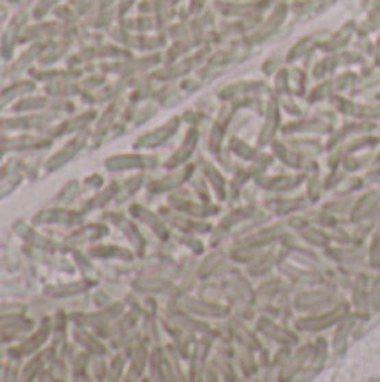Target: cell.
<instances>
[{
	"label": "cell",
	"mask_w": 380,
	"mask_h": 382,
	"mask_svg": "<svg viewBox=\"0 0 380 382\" xmlns=\"http://www.w3.org/2000/svg\"><path fill=\"white\" fill-rule=\"evenodd\" d=\"M289 3H284V0H280V3H277L273 10H271V16H268V18H264L259 23V27L257 29H253L246 38H244V42H246L249 47H253V45H259V42H264V40H268L273 36V34L277 31L284 25V21H286V16H289Z\"/></svg>",
	"instance_id": "1"
},
{
	"label": "cell",
	"mask_w": 380,
	"mask_h": 382,
	"mask_svg": "<svg viewBox=\"0 0 380 382\" xmlns=\"http://www.w3.org/2000/svg\"><path fill=\"white\" fill-rule=\"evenodd\" d=\"M282 132L286 137H295V134H309V132H316V134H327V132H333V118H325L322 116H300L295 118V121L286 123L282 127Z\"/></svg>",
	"instance_id": "2"
},
{
	"label": "cell",
	"mask_w": 380,
	"mask_h": 382,
	"mask_svg": "<svg viewBox=\"0 0 380 382\" xmlns=\"http://www.w3.org/2000/svg\"><path fill=\"white\" fill-rule=\"evenodd\" d=\"M192 177H195V166L186 164V166L177 168V170H170V173H168L166 177H162V179L148 183V190L150 192H175L177 188H181L188 179H192Z\"/></svg>",
	"instance_id": "3"
},
{
	"label": "cell",
	"mask_w": 380,
	"mask_h": 382,
	"mask_svg": "<svg viewBox=\"0 0 380 382\" xmlns=\"http://www.w3.org/2000/svg\"><path fill=\"white\" fill-rule=\"evenodd\" d=\"M170 208L181 212V215H188V217H199V219H208L210 215H217L219 206L215 203H204V201H190V199H183L181 192H173L170 194Z\"/></svg>",
	"instance_id": "4"
},
{
	"label": "cell",
	"mask_w": 380,
	"mask_h": 382,
	"mask_svg": "<svg viewBox=\"0 0 380 382\" xmlns=\"http://www.w3.org/2000/svg\"><path fill=\"white\" fill-rule=\"evenodd\" d=\"M181 125V116H173L170 121L159 125L157 130H152L148 134H143V137H139L137 141H134V148H159L164 146L166 141H170L177 130H179Z\"/></svg>",
	"instance_id": "5"
},
{
	"label": "cell",
	"mask_w": 380,
	"mask_h": 382,
	"mask_svg": "<svg viewBox=\"0 0 380 382\" xmlns=\"http://www.w3.org/2000/svg\"><path fill=\"white\" fill-rule=\"evenodd\" d=\"M264 92H271L268 83H264V81H238V83H231L219 90L217 99L233 101V99H242V97H257V94H264Z\"/></svg>",
	"instance_id": "6"
},
{
	"label": "cell",
	"mask_w": 380,
	"mask_h": 382,
	"mask_svg": "<svg viewBox=\"0 0 380 382\" xmlns=\"http://www.w3.org/2000/svg\"><path fill=\"white\" fill-rule=\"evenodd\" d=\"M199 146V125H190L188 132H186L183 143L179 148L173 152V157L166 161V168L168 170H177L188 164V159L195 155V148Z\"/></svg>",
	"instance_id": "7"
},
{
	"label": "cell",
	"mask_w": 380,
	"mask_h": 382,
	"mask_svg": "<svg viewBox=\"0 0 380 382\" xmlns=\"http://www.w3.org/2000/svg\"><path fill=\"white\" fill-rule=\"evenodd\" d=\"M277 127H280V101H277V94H271V99H268V103H266V118L259 130L257 148H264L268 143L275 141Z\"/></svg>",
	"instance_id": "8"
},
{
	"label": "cell",
	"mask_w": 380,
	"mask_h": 382,
	"mask_svg": "<svg viewBox=\"0 0 380 382\" xmlns=\"http://www.w3.org/2000/svg\"><path fill=\"white\" fill-rule=\"evenodd\" d=\"M307 181V177L304 173L300 175H277V177H259L257 183L259 188H264L273 194H284V192H291L295 188H300V186Z\"/></svg>",
	"instance_id": "9"
},
{
	"label": "cell",
	"mask_w": 380,
	"mask_h": 382,
	"mask_svg": "<svg viewBox=\"0 0 380 382\" xmlns=\"http://www.w3.org/2000/svg\"><path fill=\"white\" fill-rule=\"evenodd\" d=\"M329 38V34L327 31H314V34H309V36H304L300 38L295 45L286 52V61L289 63H295V61H300V58H311V54L316 52V49H320V45Z\"/></svg>",
	"instance_id": "10"
},
{
	"label": "cell",
	"mask_w": 380,
	"mask_h": 382,
	"mask_svg": "<svg viewBox=\"0 0 380 382\" xmlns=\"http://www.w3.org/2000/svg\"><path fill=\"white\" fill-rule=\"evenodd\" d=\"M378 208H380V188H371L367 192H362L360 197L356 199L349 219L353 224H360L362 219H367V217L374 215Z\"/></svg>",
	"instance_id": "11"
},
{
	"label": "cell",
	"mask_w": 380,
	"mask_h": 382,
	"mask_svg": "<svg viewBox=\"0 0 380 382\" xmlns=\"http://www.w3.org/2000/svg\"><path fill=\"white\" fill-rule=\"evenodd\" d=\"M353 34H358V25L356 21H349V23H344L340 29H338L335 34H331L322 45H320V49H322L325 54H338V52H342V47H347L349 45V40L353 38Z\"/></svg>",
	"instance_id": "12"
},
{
	"label": "cell",
	"mask_w": 380,
	"mask_h": 382,
	"mask_svg": "<svg viewBox=\"0 0 380 382\" xmlns=\"http://www.w3.org/2000/svg\"><path fill=\"white\" fill-rule=\"evenodd\" d=\"M309 197L304 194V197H293V199H286V197H268L264 201V210H268L271 215H293V212H300L309 206Z\"/></svg>",
	"instance_id": "13"
},
{
	"label": "cell",
	"mask_w": 380,
	"mask_h": 382,
	"mask_svg": "<svg viewBox=\"0 0 380 382\" xmlns=\"http://www.w3.org/2000/svg\"><path fill=\"white\" fill-rule=\"evenodd\" d=\"M371 130H374V121H353V123H347V125H342L340 130L331 132V139H329V143H327L325 148H327V152H331L338 146H342V143L347 141L351 134H369Z\"/></svg>",
	"instance_id": "14"
},
{
	"label": "cell",
	"mask_w": 380,
	"mask_h": 382,
	"mask_svg": "<svg viewBox=\"0 0 380 382\" xmlns=\"http://www.w3.org/2000/svg\"><path fill=\"white\" fill-rule=\"evenodd\" d=\"M159 159L157 157H146V155H119L105 161L107 170H132V168H157Z\"/></svg>",
	"instance_id": "15"
},
{
	"label": "cell",
	"mask_w": 380,
	"mask_h": 382,
	"mask_svg": "<svg viewBox=\"0 0 380 382\" xmlns=\"http://www.w3.org/2000/svg\"><path fill=\"white\" fill-rule=\"evenodd\" d=\"M199 170H201V175L206 177V181L210 183V190H213L217 194V199L219 201H226L228 197V186H226V179L222 177V173L210 164L208 159L204 157H199Z\"/></svg>",
	"instance_id": "16"
},
{
	"label": "cell",
	"mask_w": 380,
	"mask_h": 382,
	"mask_svg": "<svg viewBox=\"0 0 380 382\" xmlns=\"http://www.w3.org/2000/svg\"><path fill=\"white\" fill-rule=\"evenodd\" d=\"M271 148H273V155L280 159L284 166L295 168V170H302L304 168V161H307V159H304L298 150H293L286 141H273Z\"/></svg>",
	"instance_id": "17"
},
{
	"label": "cell",
	"mask_w": 380,
	"mask_h": 382,
	"mask_svg": "<svg viewBox=\"0 0 380 382\" xmlns=\"http://www.w3.org/2000/svg\"><path fill=\"white\" fill-rule=\"evenodd\" d=\"M286 143L293 148V150H298L300 155L304 159H314L318 155H322V152L327 150L325 148V143H320L318 139H300V137H286Z\"/></svg>",
	"instance_id": "18"
},
{
	"label": "cell",
	"mask_w": 380,
	"mask_h": 382,
	"mask_svg": "<svg viewBox=\"0 0 380 382\" xmlns=\"http://www.w3.org/2000/svg\"><path fill=\"white\" fill-rule=\"evenodd\" d=\"M132 215H137L141 217V222L143 224H148L152 231H155L162 240H168V228H166V222L159 215H155L152 210L148 208H143V206H132Z\"/></svg>",
	"instance_id": "19"
},
{
	"label": "cell",
	"mask_w": 380,
	"mask_h": 382,
	"mask_svg": "<svg viewBox=\"0 0 380 382\" xmlns=\"http://www.w3.org/2000/svg\"><path fill=\"white\" fill-rule=\"evenodd\" d=\"M358 197H353V194H342V197H338L333 201H329L322 206L325 212L329 215H351L353 210V203H356Z\"/></svg>",
	"instance_id": "20"
},
{
	"label": "cell",
	"mask_w": 380,
	"mask_h": 382,
	"mask_svg": "<svg viewBox=\"0 0 380 382\" xmlns=\"http://www.w3.org/2000/svg\"><path fill=\"white\" fill-rule=\"evenodd\" d=\"M166 38H168L166 31H162L159 36H137V38L130 40V47L143 49V52H155V49L166 45Z\"/></svg>",
	"instance_id": "21"
},
{
	"label": "cell",
	"mask_w": 380,
	"mask_h": 382,
	"mask_svg": "<svg viewBox=\"0 0 380 382\" xmlns=\"http://www.w3.org/2000/svg\"><path fill=\"white\" fill-rule=\"evenodd\" d=\"M228 152L235 157H240L244 161H253L257 157V150L251 146V143L242 141L240 137H231V141H228Z\"/></svg>",
	"instance_id": "22"
},
{
	"label": "cell",
	"mask_w": 380,
	"mask_h": 382,
	"mask_svg": "<svg viewBox=\"0 0 380 382\" xmlns=\"http://www.w3.org/2000/svg\"><path fill=\"white\" fill-rule=\"evenodd\" d=\"M190 47H195L192 45V40H175L170 45V49L164 54V65H173L177 61H181V56L188 54Z\"/></svg>",
	"instance_id": "23"
},
{
	"label": "cell",
	"mask_w": 380,
	"mask_h": 382,
	"mask_svg": "<svg viewBox=\"0 0 380 382\" xmlns=\"http://www.w3.org/2000/svg\"><path fill=\"white\" fill-rule=\"evenodd\" d=\"M273 92H275L277 97H291L293 94L291 70H289V67H282V70L275 74V88H273Z\"/></svg>",
	"instance_id": "24"
},
{
	"label": "cell",
	"mask_w": 380,
	"mask_h": 382,
	"mask_svg": "<svg viewBox=\"0 0 380 382\" xmlns=\"http://www.w3.org/2000/svg\"><path fill=\"white\" fill-rule=\"evenodd\" d=\"M338 65H340V56H338V54H327V56L322 58V61H318V63H316V67H314V76H316V79L322 81L325 76L331 74Z\"/></svg>",
	"instance_id": "25"
},
{
	"label": "cell",
	"mask_w": 380,
	"mask_h": 382,
	"mask_svg": "<svg viewBox=\"0 0 380 382\" xmlns=\"http://www.w3.org/2000/svg\"><path fill=\"white\" fill-rule=\"evenodd\" d=\"M335 94V88H333V79H327L325 83H320L318 88H314L307 94V103H318V101L322 99H331Z\"/></svg>",
	"instance_id": "26"
},
{
	"label": "cell",
	"mask_w": 380,
	"mask_h": 382,
	"mask_svg": "<svg viewBox=\"0 0 380 382\" xmlns=\"http://www.w3.org/2000/svg\"><path fill=\"white\" fill-rule=\"evenodd\" d=\"M360 83V74L356 72H344L342 76H335L333 79V88H335V94L338 92H347V90H356Z\"/></svg>",
	"instance_id": "27"
},
{
	"label": "cell",
	"mask_w": 380,
	"mask_h": 382,
	"mask_svg": "<svg viewBox=\"0 0 380 382\" xmlns=\"http://www.w3.org/2000/svg\"><path fill=\"white\" fill-rule=\"evenodd\" d=\"M275 155H268V152H257V157L253 159V166H251V175L259 179V177H264V173L268 170V166L273 164Z\"/></svg>",
	"instance_id": "28"
},
{
	"label": "cell",
	"mask_w": 380,
	"mask_h": 382,
	"mask_svg": "<svg viewBox=\"0 0 380 382\" xmlns=\"http://www.w3.org/2000/svg\"><path fill=\"white\" fill-rule=\"evenodd\" d=\"M298 233H300L307 242L316 244V246H329V235L320 231V228L311 226V224H307V226H304L302 231H298Z\"/></svg>",
	"instance_id": "29"
},
{
	"label": "cell",
	"mask_w": 380,
	"mask_h": 382,
	"mask_svg": "<svg viewBox=\"0 0 380 382\" xmlns=\"http://www.w3.org/2000/svg\"><path fill=\"white\" fill-rule=\"evenodd\" d=\"M356 116L360 121H378L380 118V103H358Z\"/></svg>",
	"instance_id": "30"
},
{
	"label": "cell",
	"mask_w": 380,
	"mask_h": 382,
	"mask_svg": "<svg viewBox=\"0 0 380 382\" xmlns=\"http://www.w3.org/2000/svg\"><path fill=\"white\" fill-rule=\"evenodd\" d=\"M371 161H374V155H367V157H347L340 164V168H344L347 173H356V170H365Z\"/></svg>",
	"instance_id": "31"
},
{
	"label": "cell",
	"mask_w": 380,
	"mask_h": 382,
	"mask_svg": "<svg viewBox=\"0 0 380 382\" xmlns=\"http://www.w3.org/2000/svg\"><path fill=\"white\" fill-rule=\"evenodd\" d=\"M344 179H347V170L344 168H331L329 170V175L322 179V186L325 190H333L338 183H342Z\"/></svg>",
	"instance_id": "32"
},
{
	"label": "cell",
	"mask_w": 380,
	"mask_h": 382,
	"mask_svg": "<svg viewBox=\"0 0 380 382\" xmlns=\"http://www.w3.org/2000/svg\"><path fill=\"white\" fill-rule=\"evenodd\" d=\"M331 101H333V105H335V110L340 114H347V116H356V105L358 103H353L351 99H347V97H340V94H333L331 97Z\"/></svg>",
	"instance_id": "33"
},
{
	"label": "cell",
	"mask_w": 380,
	"mask_h": 382,
	"mask_svg": "<svg viewBox=\"0 0 380 382\" xmlns=\"http://www.w3.org/2000/svg\"><path fill=\"white\" fill-rule=\"evenodd\" d=\"M166 34L170 36L173 40H192L190 38V29H188V23H175V25H168Z\"/></svg>",
	"instance_id": "34"
},
{
	"label": "cell",
	"mask_w": 380,
	"mask_h": 382,
	"mask_svg": "<svg viewBox=\"0 0 380 382\" xmlns=\"http://www.w3.org/2000/svg\"><path fill=\"white\" fill-rule=\"evenodd\" d=\"M291 83L295 85V97H307V70H291Z\"/></svg>",
	"instance_id": "35"
},
{
	"label": "cell",
	"mask_w": 380,
	"mask_h": 382,
	"mask_svg": "<svg viewBox=\"0 0 380 382\" xmlns=\"http://www.w3.org/2000/svg\"><path fill=\"white\" fill-rule=\"evenodd\" d=\"M192 190L197 192V197L199 201H204V203H210V190H208V181H206V177L201 175V177H192Z\"/></svg>",
	"instance_id": "36"
},
{
	"label": "cell",
	"mask_w": 380,
	"mask_h": 382,
	"mask_svg": "<svg viewBox=\"0 0 380 382\" xmlns=\"http://www.w3.org/2000/svg\"><path fill=\"white\" fill-rule=\"evenodd\" d=\"M362 179H365L367 183H376L380 179V152L374 157V161H371V164L367 166V173H365V177H362Z\"/></svg>",
	"instance_id": "37"
},
{
	"label": "cell",
	"mask_w": 380,
	"mask_h": 382,
	"mask_svg": "<svg viewBox=\"0 0 380 382\" xmlns=\"http://www.w3.org/2000/svg\"><path fill=\"white\" fill-rule=\"evenodd\" d=\"M291 255V257H298V259H302V262H311V264H320V259L316 257L314 253L311 251H304V249H298V246H289V251H286Z\"/></svg>",
	"instance_id": "38"
},
{
	"label": "cell",
	"mask_w": 380,
	"mask_h": 382,
	"mask_svg": "<svg viewBox=\"0 0 380 382\" xmlns=\"http://www.w3.org/2000/svg\"><path fill=\"white\" fill-rule=\"evenodd\" d=\"M222 262H224V253H222V251L213 253V255H210V257L204 262V264H201V275H210V270H213V266H219Z\"/></svg>",
	"instance_id": "39"
},
{
	"label": "cell",
	"mask_w": 380,
	"mask_h": 382,
	"mask_svg": "<svg viewBox=\"0 0 380 382\" xmlns=\"http://www.w3.org/2000/svg\"><path fill=\"white\" fill-rule=\"evenodd\" d=\"M356 302H358V307L362 302V309L367 307V277L365 275H360L356 282Z\"/></svg>",
	"instance_id": "40"
},
{
	"label": "cell",
	"mask_w": 380,
	"mask_h": 382,
	"mask_svg": "<svg viewBox=\"0 0 380 382\" xmlns=\"http://www.w3.org/2000/svg\"><path fill=\"white\" fill-rule=\"evenodd\" d=\"M340 56V63L344 65H365V56L360 52H338Z\"/></svg>",
	"instance_id": "41"
},
{
	"label": "cell",
	"mask_w": 380,
	"mask_h": 382,
	"mask_svg": "<svg viewBox=\"0 0 380 382\" xmlns=\"http://www.w3.org/2000/svg\"><path fill=\"white\" fill-rule=\"evenodd\" d=\"M333 0H309L307 3V16H316V14H320V12H325L329 5H331Z\"/></svg>",
	"instance_id": "42"
},
{
	"label": "cell",
	"mask_w": 380,
	"mask_h": 382,
	"mask_svg": "<svg viewBox=\"0 0 380 382\" xmlns=\"http://www.w3.org/2000/svg\"><path fill=\"white\" fill-rule=\"evenodd\" d=\"M280 63H282L280 54H275V56L268 58V61H264V65H262V72H264V74H277V72L282 70Z\"/></svg>",
	"instance_id": "43"
},
{
	"label": "cell",
	"mask_w": 380,
	"mask_h": 382,
	"mask_svg": "<svg viewBox=\"0 0 380 382\" xmlns=\"http://www.w3.org/2000/svg\"><path fill=\"white\" fill-rule=\"evenodd\" d=\"M282 107H284L286 112H289L291 116H295V118L304 116V112L300 110V105H295V101H293L291 97H284V101H282Z\"/></svg>",
	"instance_id": "44"
},
{
	"label": "cell",
	"mask_w": 380,
	"mask_h": 382,
	"mask_svg": "<svg viewBox=\"0 0 380 382\" xmlns=\"http://www.w3.org/2000/svg\"><path fill=\"white\" fill-rule=\"evenodd\" d=\"M155 114H157V105H146V107H141L139 114H137V118H134V123L141 125L143 121H148V118H152Z\"/></svg>",
	"instance_id": "45"
},
{
	"label": "cell",
	"mask_w": 380,
	"mask_h": 382,
	"mask_svg": "<svg viewBox=\"0 0 380 382\" xmlns=\"http://www.w3.org/2000/svg\"><path fill=\"white\" fill-rule=\"evenodd\" d=\"M201 88V79H183L179 83V90L183 92V94H190V92H195Z\"/></svg>",
	"instance_id": "46"
},
{
	"label": "cell",
	"mask_w": 380,
	"mask_h": 382,
	"mask_svg": "<svg viewBox=\"0 0 380 382\" xmlns=\"http://www.w3.org/2000/svg\"><path fill=\"white\" fill-rule=\"evenodd\" d=\"M208 0H190V7H188V14L190 16H199L201 12H204Z\"/></svg>",
	"instance_id": "47"
},
{
	"label": "cell",
	"mask_w": 380,
	"mask_h": 382,
	"mask_svg": "<svg viewBox=\"0 0 380 382\" xmlns=\"http://www.w3.org/2000/svg\"><path fill=\"white\" fill-rule=\"evenodd\" d=\"M210 105H213V97H206V99H201L197 101V107H199V112H210Z\"/></svg>",
	"instance_id": "48"
},
{
	"label": "cell",
	"mask_w": 380,
	"mask_h": 382,
	"mask_svg": "<svg viewBox=\"0 0 380 382\" xmlns=\"http://www.w3.org/2000/svg\"><path fill=\"white\" fill-rule=\"evenodd\" d=\"M134 5V0H121V5H119V10H116V16H119V18L123 21V16H125V12L130 10V7Z\"/></svg>",
	"instance_id": "49"
},
{
	"label": "cell",
	"mask_w": 380,
	"mask_h": 382,
	"mask_svg": "<svg viewBox=\"0 0 380 382\" xmlns=\"http://www.w3.org/2000/svg\"><path fill=\"white\" fill-rule=\"evenodd\" d=\"M168 3H170L173 7H177V5H179V3H181V0H168Z\"/></svg>",
	"instance_id": "50"
},
{
	"label": "cell",
	"mask_w": 380,
	"mask_h": 382,
	"mask_svg": "<svg viewBox=\"0 0 380 382\" xmlns=\"http://www.w3.org/2000/svg\"><path fill=\"white\" fill-rule=\"evenodd\" d=\"M378 139H380V134H378Z\"/></svg>",
	"instance_id": "51"
}]
</instances>
